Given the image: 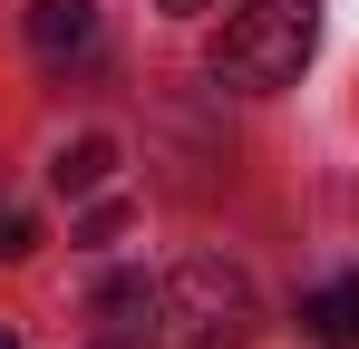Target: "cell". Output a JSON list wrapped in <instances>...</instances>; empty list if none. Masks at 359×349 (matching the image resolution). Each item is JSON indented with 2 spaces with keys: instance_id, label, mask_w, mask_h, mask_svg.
Segmentation results:
<instances>
[{
  "instance_id": "obj_2",
  "label": "cell",
  "mask_w": 359,
  "mask_h": 349,
  "mask_svg": "<svg viewBox=\"0 0 359 349\" xmlns=\"http://www.w3.org/2000/svg\"><path fill=\"white\" fill-rule=\"evenodd\" d=\"M311 39H320V0H252L214 39V78L224 88H292L311 68Z\"/></svg>"
},
{
  "instance_id": "obj_10",
  "label": "cell",
  "mask_w": 359,
  "mask_h": 349,
  "mask_svg": "<svg viewBox=\"0 0 359 349\" xmlns=\"http://www.w3.org/2000/svg\"><path fill=\"white\" fill-rule=\"evenodd\" d=\"M0 349H20V340H10V330H0Z\"/></svg>"
},
{
  "instance_id": "obj_8",
  "label": "cell",
  "mask_w": 359,
  "mask_h": 349,
  "mask_svg": "<svg viewBox=\"0 0 359 349\" xmlns=\"http://www.w3.org/2000/svg\"><path fill=\"white\" fill-rule=\"evenodd\" d=\"M126 233V204H88V224H78V242H117Z\"/></svg>"
},
{
  "instance_id": "obj_9",
  "label": "cell",
  "mask_w": 359,
  "mask_h": 349,
  "mask_svg": "<svg viewBox=\"0 0 359 349\" xmlns=\"http://www.w3.org/2000/svg\"><path fill=\"white\" fill-rule=\"evenodd\" d=\"M165 10H204V0H165Z\"/></svg>"
},
{
  "instance_id": "obj_1",
  "label": "cell",
  "mask_w": 359,
  "mask_h": 349,
  "mask_svg": "<svg viewBox=\"0 0 359 349\" xmlns=\"http://www.w3.org/2000/svg\"><path fill=\"white\" fill-rule=\"evenodd\" d=\"M252 330H262L252 272L224 252H194L156 282V349H252Z\"/></svg>"
},
{
  "instance_id": "obj_5",
  "label": "cell",
  "mask_w": 359,
  "mask_h": 349,
  "mask_svg": "<svg viewBox=\"0 0 359 349\" xmlns=\"http://www.w3.org/2000/svg\"><path fill=\"white\" fill-rule=\"evenodd\" d=\"M301 340L311 349H359V272H340V282H320V291H301Z\"/></svg>"
},
{
  "instance_id": "obj_4",
  "label": "cell",
  "mask_w": 359,
  "mask_h": 349,
  "mask_svg": "<svg viewBox=\"0 0 359 349\" xmlns=\"http://www.w3.org/2000/svg\"><path fill=\"white\" fill-rule=\"evenodd\" d=\"M88 320L107 330V349H136V340H156V282H146V272H117V282H97Z\"/></svg>"
},
{
  "instance_id": "obj_3",
  "label": "cell",
  "mask_w": 359,
  "mask_h": 349,
  "mask_svg": "<svg viewBox=\"0 0 359 349\" xmlns=\"http://www.w3.org/2000/svg\"><path fill=\"white\" fill-rule=\"evenodd\" d=\"M97 0H29V49L49 68H97Z\"/></svg>"
},
{
  "instance_id": "obj_7",
  "label": "cell",
  "mask_w": 359,
  "mask_h": 349,
  "mask_svg": "<svg viewBox=\"0 0 359 349\" xmlns=\"http://www.w3.org/2000/svg\"><path fill=\"white\" fill-rule=\"evenodd\" d=\"M39 252V224L29 214H0V262H29Z\"/></svg>"
},
{
  "instance_id": "obj_6",
  "label": "cell",
  "mask_w": 359,
  "mask_h": 349,
  "mask_svg": "<svg viewBox=\"0 0 359 349\" xmlns=\"http://www.w3.org/2000/svg\"><path fill=\"white\" fill-rule=\"evenodd\" d=\"M107 174H117V136H78V146H59L49 184H59V194H97Z\"/></svg>"
}]
</instances>
